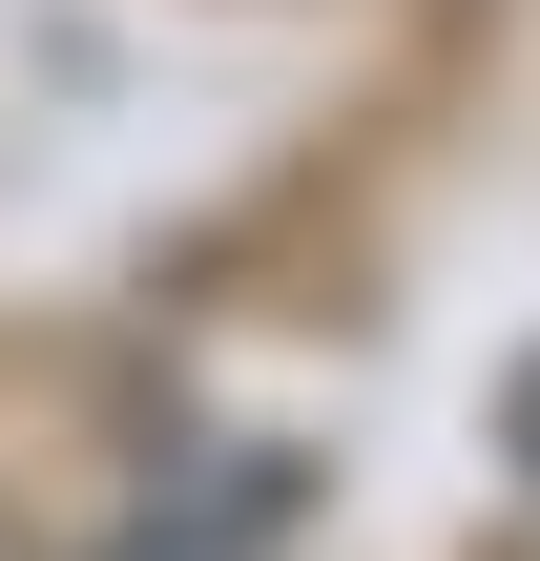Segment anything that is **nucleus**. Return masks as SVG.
Instances as JSON below:
<instances>
[{
    "mask_svg": "<svg viewBox=\"0 0 540 561\" xmlns=\"http://www.w3.org/2000/svg\"><path fill=\"white\" fill-rule=\"evenodd\" d=\"M250 520H271V500L229 479V520H166V541H146V561H250Z\"/></svg>",
    "mask_w": 540,
    "mask_h": 561,
    "instance_id": "nucleus-1",
    "label": "nucleus"
},
{
    "mask_svg": "<svg viewBox=\"0 0 540 561\" xmlns=\"http://www.w3.org/2000/svg\"><path fill=\"white\" fill-rule=\"evenodd\" d=\"M499 458H520V500H540V354L499 375Z\"/></svg>",
    "mask_w": 540,
    "mask_h": 561,
    "instance_id": "nucleus-2",
    "label": "nucleus"
}]
</instances>
